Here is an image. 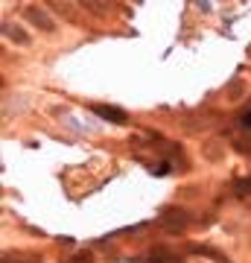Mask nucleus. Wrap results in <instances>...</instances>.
Listing matches in <instances>:
<instances>
[{
  "label": "nucleus",
  "instance_id": "nucleus-1",
  "mask_svg": "<svg viewBox=\"0 0 251 263\" xmlns=\"http://www.w3.org/2000/svg\"><path fill=\"white\" fill-rule=\"evenodd\" d=\"M93 114L108 123H126V111L117 108V105H93Z\"/></svg>",
  "mask_w": 251,
  "mask_h": 263
},
{
  "label": "nucleus",
  "instance_id": "nucleus-2",
  "mask_svg": "<svg viewBox=\"0 0 251 263\" xmlns=\"http://www.w3.org/2000/svg\"><path fill=\"white\" fill-rule=\"evenodd\" d=\"M149 260L152 263H178V257H172V254H167V252H152Z\"/></svg>",
  "mask_w": 251,
  "mask_h": 263
},
{
  "label": "nucleus",
  "instance_id": "nucleus-3",
  "mask_svg": "<svg viewBox=\"0 0 251 263\" xmlns=\"http://www.w3.org/2000/svg\"><path fill=\"white\" fill-rule=\"evenodd\" d=\"M27 15H29V21H38V24H41L44 29H50V27H53V24H50V21L44 18V12H38V9H29Z\"/></svg>",
  "mask_w": 251,
  "mask_h": 263
},
{
  "label": "nucleus",
  "instance_id": "nucleus-4",
  "mask_svg": "<svg viewBox=\"0 0 251 263\" xmlns=\"http://www.w3.org/2000/svg\"><path fill=\"white\" fill-rule=\"evenodd\" d=\"M237 193H251V179H242V181H237Z\"/></svg>",
  "mask_w": 251,
  "mask_h": 263
},
{
  "label": "nucleus",
  "instance_id": "nucleus-5",
  "mask_svg": "<svg viewBox=\"0 0 251 263\" xmlns=\"http://www.w3.org/2000/svg\"><path fill=\"white\" fill-rule=\"evenodd\" d=\"M240 126H242V129H251V108H248V111H245V114H242Z\"/></svg>",
  "mask_w": 251,
  "mask_h": 263
},
{
  "label": "nucleus",
  "instance_id": "nucleus-6",
  "mask_svg": "<svg viewBox=\"0 0 251 263\" xmlns=\"http://www.w3.org/2000/svg\"><path fill=\"white\" fill-rule=\"evenodd\" d=\"M88 260H91V257H88V254H79V257H76L73 263H88Z\"/></svg>",
  "mask_w": 251,
  "mask_h": 263
}]
</instances>
